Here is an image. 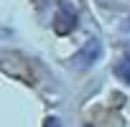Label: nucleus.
Listing matches in <instances>:
<instances>
[{
  "mask_svg": "<svg viewBox=\"0 0 130 127\" xmlns=\"http://www.w3.org/2000/svg\"><path fill=\"white\" fill-rule=\"evenodd\" d=\"M100 56H102V43L97 41V38H89L74 56H72V66L77 69V71H87V69H92L94 64L100 61Z\"/></svg>",
  "mask_w": 130,
  "mask_h": 127,
  "instance_id": "f257e3e1",
  "label": "nucleus"
},
{
  "mask_svg": "<svg viewBox=\"0 0 130 127\" xmlns=\"http://www.w3.org/2000/svg\"><path fill=\"white\" fill-rule=\"evenodd\" d=\"M77 23H79V15H77L74 5L61 3L59 10H56V15H54V31H56L59 36H69V33L77 28Z\"/></svg>",
  "mask_w": 130,
  "mask_h": 127,
  "instance_id": "f03ea898",
  "label": "nucleus"
},
{
  "mask_svg": "<svg viewBox=\"0 0 130 127\" xmlns=\"http://www.w3.org/2000/svg\"><path fill=\"white\" fill-rule=\"evenodd\" d=\"M115 76L125 84H130V56H122L117 64H115Z\"/></svg>",
  "mask_w": 130,
  "mask_h": 127,
  "instance_id": "7ed1b4c3",
  "label": "nucleus"
},
{
  "mask_svg": "<svg viewBox=\"0 0 130 127\" xmlns=\"http://www.w3.org/2000/svg\"><path fill=\"white\" fill-rule=\"evenodd\" d=\"M43 127H61V122H59V117H46Z\"/></svg>",
  "mask_w": 130,
  "mask_h": 127,
  "instance_id": "20e7f679",
  "label": "nucleus"
},
{
  "mask_svg": "<svg viewBox=\"0 0 130 127\" xmlns=\"http://www.w3.org/2000/svg\"><path fill=\"white\" fill-rule=\"evenodd\" d=\"M122 31H125V33H130V18H127V20L122 23Z\"/></svg>",
  "mask_w": 130,
  "mask_h": 127,
  "instance_id": "39448f33",
  "label": "nucleus"
},
{
  "mask_svg": "<svg viewBox=\"0 0 130 127\" xmlns=\"http://www.w3.org/2000/svg\"><path fill=\"white\" fill-rule=\"evenodd\" d=\"M87 127H89V124H87Z\"/></svg>",
  "mask_w": 130,
  "mask_h": 127,
  "instance_id": "423d86ee",
  "label": "nucleus"
}]
</instances>
